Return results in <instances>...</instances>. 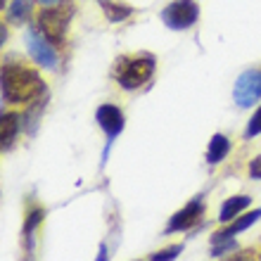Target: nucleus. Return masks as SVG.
Returning a JSON list of instances; mask_svg holds the SVG:
<instances>
[{
	"mask_svg": "<svg viewBox=\"0 0 261 261\" xmlns=\"http://www.w3.org/2000/svg\"><path fill=\"white\" fill-rule=\"evenodd\" d=\"M43 93H48V90H45V83L36 69L5 60V64H3V100L5 102L29 105L36 97H41Z\"/></svg>",
	"mask_w": 261,
	"mask_h": 261,
	"instance_id": "nucleus-1",
	"label": "nucleus"
},
{
	"mask_svg": "<svg viewBox=\"0 0 261 261\" xmlns=\"http://www.w3.org/2000/svg\"><path fill=\"white\" fill-rule=\"evenodd\" d=\"M154 67H157V62H154V57L150 53L121 55L114 62L112 76H114V81L124 90H136L150 81L152 74H154Z\"/></svg>",
	"mask_w": 261,
	"mask_h": 261,
	"instance_id": "nucleus-2",
	"label": "nucleus"
},
{
	"mask_svg": "<svg viewBox=\"0 0 261 261\" xmlns=\"http://www.w3.org/2000/svg\"><path fill=\"white\" fill-rule=\"evenodd\" d=\"M74 17V3L71 0H62L60 5L43 7L41 12L36 14V29L48 38L55 48H62L67 41V31Z\"/></svg>",
	"mask_w": 261,
	"mask_h": 261,
	"instance_id": "nucleus-3",
	"label": "nucleus"
},
{
	"mask_svg": "<svg viewBox=\"0 0 261 261\" xmlns=\"http://www.w3.org/2000/svg\"><path fill=\"white\" fill-rule=\"evenodd\" d=\"M199 19V7L195 0H173L162 10V21L173 31H186Z\"/></svg>",
	"mask_w": 261,
	"mask_h": 261,
	"instance_id": "nucleus-4",
	"label": "nucleus"
},
{
	"mask_svg": "<svg viewBox=\"0 0 261 261\" xmlns=\"http://www.w3.org/2000/svg\"><path fill=\"white\" fill-rule=\"evenodd\" d=\"M233 100L238 107L249 110L254 107V102L261 100V69H247L238 76V81L233 86Z\"/></svg>",
	"mask_w": 261,
	"mask_h": 261,
	"instance_id": "nucleus-5",
	"label": "nucleus"
},
{
	"mask_svg": "<svg viewBox=\"0 0 261 261\" xmlns=\"http://www.w3.org/2000/svg\"><path fill=\"white\" fill-rule=\"evenodd\" d=\"M27 53L38 67L43 69H57V48L38 31L36 27H31L27 31Z\"/></svg>",
	"mask_w": 261,
	"mask_h": 261,
	"instance_id": "nucleus-6",
	"label": "nucleus"
},
{
	"mask_svg": "<svg viewBox=\"0 0 261 261\" xmlns=\"http://www.w3.org/2000/svg\"><path fill=\"white\" fill-rule=\"evenodd\" d=\"M95 119H97V124H100V128L105 130V136H107V150H105V154H102V164H105L107 152H110L114 138L124 130L126 119H124V112L119 110L117 105H100L95 112Z\"/></svg>",
	"mask_w": 261,
	"mask_h": 261,
	"instance_id": "nucleus-7",
	"label": "nucleus"
},
{
	"mask_svg": "<svg viewBox=\"0 0 261 261\" xmlns=\"http://www.w3.org/2000/svg\"><path fill=\"white\" fill-rule=\"evenodd\" d=\"M202 214H204V204H202V199L195 197L190 199L180 212H176L169 219V223H166V233H180V230H190V228L197 223L199 219H202Z\"/></svg>",
	"mask_w": 261,
	"mask_h": 261,
	"instance_id": "nucleus-8",
	"label": "nucleus"
},
{
	"mask_svg": "<svg viewBox=\"0 0 261 261\" xmlns=\"http://www.w3.org/2000/svg\"><path fill=\"white\" fill-rule=\"evenodd\" d=\"M259 219H261V206H259V209H254V212L242 214V216H238V219L230 221V223H228V228H223V230H219V233L214 235V238H212V245H216V242H223V240H230V238H235L238 233L247 230L249 226H254Z\"/></svg>",
	"mask_w": 261,
	"mask_h": 261,
	"instance_id": "nucleus-9",
	"label": "nucleus"
},
{
	"mask_svg": "<svg viewBox=\"0 0 261 261\" xmlns=\"http://www.w3.org/2000/svg\"><path fill=\"white\" fill-rule=\"evenodd\" d=\"M21 114H17V112H5L3 114V124H0V138H3V150H10L14 145V140H17V133H19V128L24 126V121H21Z\"/></svg>",
	"mask_w": 261,
	"mask_h": 261,
	"instance_id": "nucleus-10",
	"label": "nucleus"
},
{
	"mask_svg": "<svg viewBox=\"0 0 261 261\" xmlns=\"http://www.w3.org/2000/svg\"><path fill=\"white\" fill-rule=\"evenodd\" d=\"M249 204H252V197H249V195H235V197H228L226 202L221 204L219 221L221 223H230V221L238 219Z\"/></svg>",
	"mask_w": 261,
	"mask_h": 261,
	"instance_id": "nucleus-11",
	"label": "nucleus"
},
{
	"mask_svg": "<svg viewBox=\"0 0 261 261\" xmlns=\"http://www.w3.org/2000/svg\"><path fill=\"white\" fill-rule=\"evenodd\" d=\"M45 219V212L41 206H34L27 212V221H24V245H27V254H34V238H36V230L38 226L43 223Z\"/></svg>",
	"mask_w": 261,
	"mask_h": 261,
	"instance_id": "nucleus-12",
	"label": "nucleus"
},
{
	"mask_svg": "<svg viewBox=\"0 0 261 261\" xmlns=\"http://www.w3.org/2000/svg\"><path fill=\"white\" fill-rule=\"evenodd\" d=\"M228 152H230V140H228L223 133H216L212 136L209 140V147H206V164H221L223 159L228 157Z\"/></svg>",
	"mask_w": 261,
	"mask_h": 261,
	"instance_id": "nucleus-13",
	"label": "nucleus"
},
{
	"mask_svg": "<svg viewBox=\"0 0 261 261\" xmlns=\"http://www.w3.org/2000/svg\"><path fill=\"white\" fill-rule=\"evenodd\" d=\"M97 3H100L105 17L110 21H124L133 14V7L126 5V3H117V0H97Z\"/></svg>",
	"mask_w": 261,
	"mask_h": 261,
	"instance_id": "nucleus-14",
	"label": "nucleus"
},
{
	"mask_svg": "<svg viewBox=\"0 0 261 261\" xmlns=\"http://www.w3.org/2000/svg\"><path fill=\"white\" fill-rule=\"evenodd\" d=\"M31 14V0H12V5L7 7V21L12 24H24Z\"/></svg>",
	"mask_w": 261,
	"mask_h": 261,
	"instance_id": "nucleus-15",
	"label": "nucleus"
},
{
	"mask_svg": "<svg viewBox=\"0 0 261 261\" xmlns=\"http://www.w3.org/2000/svg\"><path fill=\"white\" fill-rule=\"evenodd\" d=\"M180 252H183V245H173V247H166L157 254H150L152 261H169V259H178Z\"/></svg>",
	"mask_w": 261,
	"mask_h": 261,
	"instance_id": "nucleus-16",
	"label": "nucleus"
},
{
	"mask_svg": "<svg viewBox=\"0 0 261 261\" xmlns=\"http://www.w3.org/2000/svg\"><path fill=\"white\" fill-rule=\"evenodd\" d=\"M261 133V105L254 110V114H252V119H249L247 124V130H245V138H254Z\"/></svg>",
	"mask_w": 261,
	"mask_h": 261,
	"instance_id": "nucleus-17",
	"label": "nucleus"
},
{
	"mask_svg": "<svg viewBox=\"0 0 261 261\" xmlns=\"http://www.w3.org/2000/svg\"><path fill=\"white\" fill-rule=\"evenodd\" d=\"M238 249V242L230 238V240H223V242H216L214 245V249H212V256L216 259V256H226L228 252H235Z\"/></svg>",
	"mask_w": 261,
	"mask_h": 261,
	"instance_id": "nucleus-18",
	"label": "nucleus"
},
{
	"mask_svg": "<svg viewBox=\"0 0 261 261\" xmlns=\"http://www.w3.org/2000/svg\"><path fill=\"white\" fill-rule=\"evenodd\" d=\"M249 176L256 180L261 178V154H256V157L249 162Z\"/></svg>",
	"mask_w": 261,
	"mask_h": 261,
	"instance_id": "nucleus-19",
	"label": "nucleus"
},
{
	"mask_svg": "<svg viewBox=\"0 0 261 261\" xmlns=\"http://www.w3.org/2000/svg\"><path fill=\"white\" fill-rule=\"evenodd\" d=\"M36 3H41L43 7H50V5H60L62 0H36Z\"/></svg>",
	"mask_w": 261,
	"mask_h": 261,
	"instance_id": "nucleus-20",
	"label": "nucleus"
},
{
	"mask_svg": "<svg viewBox=\"0 0 261 261\" xmlns=\"http://www.w3.org/2000/svg\"><path fill=\"white\" fill-rule=\"evenodd\" d=\"M97 259H107V249L100 247V254H97Z\"/></svg>",
	"mask_w": 261,
	"mask_h": 261,
	"instance_id": "nucleus-21",
	"label": "nucleus"
}]
</instances>
